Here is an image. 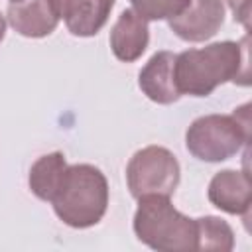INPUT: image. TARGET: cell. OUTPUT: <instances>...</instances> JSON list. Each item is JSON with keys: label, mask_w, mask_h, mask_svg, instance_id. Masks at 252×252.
Listing matches in <instances>:
<instances>
[{"label": "cell", "mask_w": 252, "mask_h": 252, "mask_svg": "<svg viewBox=\"0 0 252 252\" xmlns=\"http://www.w3.org/2000/svg\"><path fill=\"white\" fill-rule=\"evenodd\" d=\"M126 181L136 199L146 195L171 197L179 183V161L167 148L146 146L130 158Z\"/></svg>", "instance_id": "obj_5"}, {"label": "cell", "mask_w": 252, "mask_h": 252, "mask_svg": "<svg viewBox=\"0 0 252 252\" xmlns=\"http://www.w3.org/2000/svg\"><path fill=\"white\" fill-rule=\"evenodd\" d=\"M175 57L171 51H158L140 71L142 93L158 104H171L181 96L175 85Z\"/></svg>", "instance_id": "obj_9"}, {"label": "cell", "mask_w": 252, "mask_h": 252, "mask_svg": "<svg viewBox=\"0 0 252 252\" xmlns=\"http://www.w3.org/2000/svg\"><path fill=\"white\" fill-rule=\"evenodd\" d=\"M4 35H6V20H4V16L0 14V41L4 39Z\"/></svg>", "instance_id": "obj_16"}, {"label": "cell", "mask_w": 252, "mask_h": 252, "mask_svg": "<svg viewBox=\"0 0 252 252\" xmlns=\"http://www.w3.org/2000/svg\"><path fill=\"white\" fill-rule=\"evenodd\" d=\"M67 161L61 152H51L41 156L30 169V189L41 201H51L61 187L67 171Z\"/></svg>", "instance_id": "obj_12"}, {"label": "cell", "mask_w": 252, "mask_h": 252, "mask_svg": "<svg viewBox=\"0 0 252 252\" xmlns=\"http://www.w3.org/2000/svg\"><path fill=\"white\" fill-rule=\"evenodd\" d=\"M51 203L55 215L73 228L96 224L108 207V183L104 173L91 163L69 165Z\"/></svg>", "instance_id": "obj_2"}, {"label": "cell", "mask_w": 252, "mask_h": 252, "mask_svg": "<svg viewBox=\"0 0 252 252\" xmlns=\"http://www.w3.org/2000/svg\"><path fill=\"white\" fill-rule=\"evenodd\" d=\"M67 30L79 37L94 35L108 20L114 0H51Z\"/></svg>", "instance_id": "obj_7"}, {"label": "cell", "mask_w": 252, "mask_h": 252, "mask_svg": "<svg viewBox=\"0 0 252 252\" xmlns=\"http://www.w3.org/2000/svg\"><path fill=\"white\" fill-rule=\"evenodd\" d=\"M148 41V20H144L134 8L124 10L110 32V47L116 59L124 63L136 61L146 51Z\"/></svg>", "instance_id": "obj_11"}, {"label": "cell", "mask_w": 252, "mask_h": 252, "mask_svg": "<svg viewBox=\"0 0 252 252\" xmlns=\"http://www.w3.org/2000/svg\"><path fill=\"white\" fill-rule=\"evenodd\" d=\"M232 14H234V20L242 22L246 28H248V22H250V0H226Z\"/></svg>", "instance_id": "obj_15"}, {"label": "cell", "mask_w": 252, "mask_h": 252, "mask_svg": "<svg viewBox=\"0 0 252 252\" xmlns=\"http://www.w3.org/2000/svg\"><path fill=\"white\" fill-rule=\"evenodd\" d=\"M144 20H169L177 16L189 0H130Z\"/></svg>", "instance_id": "obj_14"}, {"label": "cell", "mask_w": 252, "mask_h": 252, "mask_svg": "<svg viewBox=\"0 0 252 252\" xmlns=\"http://www.w3.org/2000/svg\"><path fill=\"white\" fill-rule=\"evenodd\" d=\"M236 41H219L201 49H187L175 57V85L181 94L207 96L222 83L248 85L246 45Z\"/></svg>", "instance_id": "obj_1"}, {"label": "cell", "mask_w": 252, "mask_h": 252, "mask_svg": "<svg viewBox=\"0 0 252 252\" xmlns=\"http://www.w3.org/2000/svg\"><path fill=\"white\" fill-rule=\"evenodd\" d=\"M10 26L26 37H45L59 22L51 0H16L8 6Z\"/></svg>", "instance_id": "obj_10"}, {"label": "cell", "mask_w": 252, "mask_h": 252, "mask_svg": "<svg viewBox=\"0 0 252 252\" xmlns=\"http://www.w3.org/2000/svg\"><path fill=\"white\" fill-rule=\"evenodd\" d=\"M12 2H16V0H12Z\"/></svg>", "instance_id": "obj_17"}, {"label": "cell", "mask_w": 252, "mask_h": 252, "mask_svg": "<svg viewBox=\"0 0 252 252\" xmlns=\"http://www.w3.org/2000/svg\"><path fill=\"white\" fill-rule=\"evenodd\" d=\"M234 246L232 228L219 217L197 219V250L201 252H228Z\"/></svg>", "instance_id": "obj_13"}, {"label": "cell", "mask_w": 252, "mask_h": 252, "mask_svg": "<svg viewBox=\"0 0 252 252\" xmlns=\"http://www.w3.org/2000/svg\"><path fill=\"white\" fill-rule=\"evenodd\" d=\"M250 140V104L232 114H207L191 122L185 134L187 150L203 161H224Z\"/></svg>", "instance_id": "obj_4"}, {"label": "cell", "mask_w": 252, "mask_h": 252, "mask_svg": "<svg viewBox=\"0 0 252 252\" xmlns=\"http://www.w3.org/2000/svg\"><path fill=\"white\" fill-rule=\"evenodd\" d=\"M138 201L134 232L140 242L159 252L197 250V219L179 213L163 195H146Z\"/></svg>", "instance_id": "obj_3"}, {"label": "cell", "mask_w": 252, "mask_h": 252, "mask_svg": "<svg viewBox=\"0 0 252 252\" xmlns=\"http://www.w3.org/2000/svg\"><path fill=\"white\" fill-rule=\"evenodd\" d=\"M222 22V0H189L177 16L169 18V28L185 41H205L219 32Z\"/></svg>", "instance_id": "obj_6"}, {"label": "cell", "mask_w": 252, "mask_h": 252, "mask_svg": "<svg viewBox=\"0 0 252 252\" xmlns=\"http://www.w3.org/2000/svg\"><path fill=\"white\" fill-rule=\"evenodd\" d=\"M209 201L228 215H248L252 205V183L246 171L224 169L209 183Z\"/></svg>", "instance_id": "obj_8"}]
</instances>
